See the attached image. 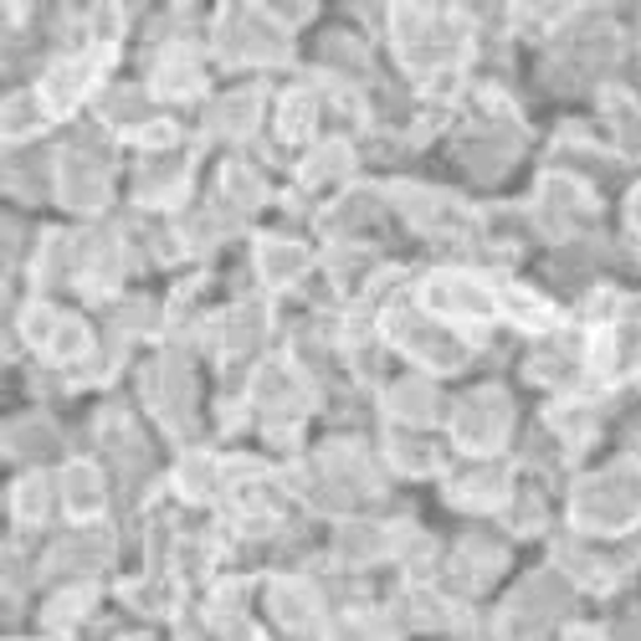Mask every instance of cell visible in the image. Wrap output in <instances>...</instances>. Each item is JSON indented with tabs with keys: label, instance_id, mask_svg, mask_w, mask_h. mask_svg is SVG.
I'll return each instance as SVG.
<instances>
[{
	"label": "cell",
	"instance_id": "cell-1",
	"mask_svg": "<svg viewBox=\"0 0 641 641\" xmlns=\"http://www.w3.org/2000/svg\"><path fill=\"white\" fill-rule=\"evenodd\" d=\"M574 519L585 529H626L641 519V467L621 462L574 492Z\"/></svg>",
	"mask_w": 641,
	"mask_h": 641
},
{
	"label": "cell",
	"instance_id": "cell-2",
	"mask_svg": "<svg viewBox=\"0 0 641 641\" xmlns=\"http://www.w3.org/2000/svg\"><path fill=\"white\" fill-rule=\"evenodd\" d=\"M221 51L226 57H247V62H272L287 51V36L257 11H226L221 26Z\"/></svg>",
	"mask_w": 641,
	"mask_h": 641
},
{
	"label": "cell",
	"instance_id": "cell-3",
	"mask_svg": "<svg viewBox=\"0 0 641 641\" xmlns=\"http://www.w3.org/2000/svg\"><path fill=\"white\" fill-rule=\"evenodd\" d=\"M390 334L401 339L411 355L422 359V365H431V370H456L462 359H467V349H462V339L452 334V329H441V323H426V319H405V313H395L390 319Z\"/></svg>",
	"mask_w": 641,
	"mask_h": 641
},
{
	"label": "cell",
	"instance_id": "cell-4",
	"mask_svg": "<svg viewBox=\"0 0 641 641\" xmlns=\"http://www.w3.org/2000/svg\"><path fill=\"white\" fill-rule=\"evenodd\" d=\"M426 308L431 313H447V319H492L498 313V298L477 277H456V272H441L426 283Z\"/></svg>",
	"mask_w": 641,
	"mask_h": 641
},
{
	"label": "cell",
	"instance_id": "cell-5",
	"mask_svg": "<svg viewBox=\"0 0 641 641\" xmlns=\"http://www.w3.org/2000/svg\"><path fill=\"white\" fill-rule=\"evenodd\" d=\"M452 431L467 452H492L508 431V401L498 395V390H483V395H473V401H462Z\"/></svg>",
	"mask_w": 641,
	"mask_h": 641
},
{
	"label": "cell",
	"instance_id": "cell-6",
	"mask_svg": "<svg viewBox=\"0 0 641 641\" xmlns=\"http://www.w3.org/2000/svg\"><path fill=\"white\" fill-rule=\"evenodd\" d=\"M252 401L268 411L272 422H293V416H304L308 395L287 365H262V370H257V385H252Z\"/></svg>",
	"mask_w": 641,
	"mask_h": 641
},
{
	"label": "cell",
	"instance_id": "cell-7",
	"mask_svg": "<svg viewBox=\"0 0 641 641\" xmlns=\"http://www.w3.org/2000/svg\"><path fill=\"white\" fill-rule=\"evenodd\" d=\"M570 606V585L559 580V574H539V580H529L519 591V601H513V631H534L539 621H549V616H559V610Z\"/></svg>",
	"mask_w": 641,
	"mask_h": 641
},
{
	"label": "cell",
	"instance_id": "cell-8",
	"mask_svg": "<svg viewBox=\"0 0 641 641\" xmlns=\"http://www.w3.org/2000/svg\"><path fill=\"white\" fill-rule=\"evenodd\" d=\"M57 186H62V201L68 205H103V195H108V175H103L98 159H87V154H68V159H62V175H57Z\"/></svg>",
	"mask_w": 641,
	"mask_h": 641
},
{
	"label": "cell",
	"instance_id": "cell-9",
	"mask_svg": "<svg viewBox=\"0 0 641 641\" xmlns=\"http://www.w3.org/2000/svg\"><path fill=\"white\" fill-rule=\"evenodd\" d=\"M150 401H154V411H159L165 422H186L190 375L180 370V365H159V370H150Z\"/></svg>",
	"mask_w": 641,
	"mask_h": 641
},
{
	"label": "cell",
	"instance_id": "cell-10",
	"mask_svg": "<svg viewBox=\"0 0 641 641\" xmlns=\"http://www.w3.org/2000/svg\"><path fill=\"white\" fill-rule=\"evenodd\" d=\"M405 216L426 232H462L467 226L462 205H452L447 195H426V190H405Z\"/></svg>",
	"mask_w": 641,
	"mask_h": 641
},
{
	"label": "cell",
	"instance_id": "cell-11",
	"mask_svg": "<svg viewBox=\"0 0 641 641\" xmlns=\"http://www.w3.org/2000/svg\"><path fill=\"white\" fill-rule=\"evenodd\" d=\"M83 87H87V62H57L51 78L41 83V103L51 114H68L72 103L83 98Z\"/></svg>",
	"mask_w": 641,
	"mask_h": 641
},
{
	"label": "cell",
	"instance_id": "cell-12",
	"mask_svg": "<svg viewBox=\"0 0 641 641\" xmlns=\"http://www.w3.org/2000/svg\"><path fill=\"white\" fill-rule=\"evenodd\" d=\"M257 268H262V277H268V283H293V277H298V272L308 268V252L304 247H298V241H262V247H257Z\"/></svg>",
	"mask_w": 641,
	"mask_h": 641
},
{
	"label": "cell",
	"instance_id": "cell-13",
	"mask_svg": "<svg viewBox=\"0 0 641 641\" xmlns=\"http://www.w3.org/2000/svg\"><path fill=\"white\" fill-rule=\"evenodd\" d=\"M103 555H108V544L98 539V534H72V539H62L57 549H51L47 570H98Z\"/></svg>",
	"mask_w": 641,
	"mask_h": 641
},
{
	"label": "cell",
	"instance_id": "cell-14",
	"mask_svg": "<svg viewBox=\"0 0 641 641\" xmlns=\"http://www.w3.org/2000/svg\"><path fill=\"white\" fill-rule=\"evenodd\" d=\"M62 488H68V508L78 513V519H93V513L103 508V483H98L93 467H68Z\"/></svg>",
	"mask_w": 641,
	"mask_h": 641
},
{
	"label": "cell",
	"instance_id": "cell-15",
	"mask_svg": "<svg viewBox=\"0 0 641 641\" xmlns=\"http://www.w3.org/2000/svg\"><path fill=\"white\" fill-rule=\"evenodd\" d=\"M272 606H277V621L283 626H313V616H319L313 591H308V585H293V580L272 591Z\"/></svg>",
	"mask_w": 641,
	"mask_h": 641
},
{
	"label": "cell",
	"instance_id": "cell-16",
	"mask_svg": "<svg viewBox=\"0 0 641 641\" xmlns=\"http://www.w3.org/2000/svg\"><path fill=\"white\" fill-rule=\"evenodd\" d=\"M390 411L405 416V422H431L437 416V390L422 385V380H405V385L390 390Z\"/></svg>",
	"mask_w": 641,
	"mask_h": 641
},
{
	"label": "cell",
	"instance_id": "cell-17",
	"mask_svg": "<svg viewBox=\"0 0 641 641\" xmlns=\"http://www.w3.org/2000/svg\"><path fill=\"white\" fill-rule=\"evenodd\" d=\"M180 175H186V165H180L175 154H159V159H150V165H144V175H139V195H144V201H159V195H175V186H180Z\"/></svg>",
	"mask_w": 641,
	"mask_h": 641
},
{
	"label": "cell",
	"instance_id": "cell-18",
	"mask_svg": "<svg viewBox=\"0 0 641 641\" xmlns=\"http://www.w3.org/2000/svg\"><path fill=\"white\" fill-rule=\"evenodd\" d=\"M257 119V98L252 93H232V98L216 103V114H211V123H216L221 134H247Z\"/></svg>",
	"mask_w": 641,
	"mask_h": 641
},
{
	"label": "cell",
	"instance_id": "cell-19",
	"mask_svg": "<svg viewBox=\"0 0 641 641\" xmlns=\"http://www.w3.org/2000/svg\"><path fill=\"white\" fill-rule=\"evenodd\" d=\"M385 549V534L380 529H370V523H355V529H339V559H349V565H359V559H375Z\"/></svg>",
	"mask_w": 641,
	"mask_h": 641
},
{
	"label": "cell",
	"instance_id": "cell-20",
	"mask_svg": "<svg viewBox=\"0 0 641 641\" xmlns=\"http://www.w3.org/2000/svg\"><path fill=\"white\" fill-rule=\"evenodd\" d=\"M544 205H549L555 216H580V211H591V195H585V186L555 175V180H544Z\"/></svg>",
	"mask_w": 641,
	"mask_h": 641
},
{
	"label": "cell",
	"instance_id": "cell-21",
	"mask_svg": "<svg viewBox=\"0 0 641 641\" xmlns=\"http://www.w3.org/2000/svg\"><path fill=\"white\" fill-rule=\"evenodd\" d=\"M201 87V68L190 62L186 51H169L159 62V93H195Z\"/></svg>",
	"mask_w": 641,
	"mask_h": 641
},
{
	"label": "cell",
	"instance_id": "cell-22",
	"mask_svg": "<svg viewBox=\"0 0 641 641\" xmlns=\"http://www.w3.org/2000/svg\"><path fill=\"white\" fill-rule=\"evenodd\" d=\"M498 308H508V313H513L519 323H529V329H549V319H555L549 304L534 298V293H523V287H508L503 298H498Z\"/></svg>",
	"mask_w": 641,
	"mask_h": 641
},
{
	"label": "cell",
	"instance_id": "cell-23",
	"mask_svg": "<svg viewBox=\"0 0 641 641\" xmlns=\"http://www.w3.org/2000/svg\"><path fill=\"white\" fill-rule=\"evenodd\" d=\"M87 349V329L78 319H57V329H51L47 339V355L51 359H78Z\"/></svg>",
	"mask_w": 641,
	"mask_h": 641
},
{
	"label": "cell",
	"instance_id": "cell-24",
	"mask_svg": "<svg viewBox=\"0 0 641 641\" xmlns=\"http://www.w3.org/2000/svg\"><path fill=\"white\" fill-rule=\"evenodd\" d=\"M344 169H349V150H344V144H329V150L313 154V165L304 169V180L308 186H329V180H339Z\"/></svg>",
	"mask_w": 641,
	"mask_h": 641
},
{
	"label": "cell",
	"instance_id": "cell-25",
	"mask_svg": "<svg viewBox=\"0 0 641 641\" xmlns=\"http://www.w3.org/2000/svg\"><path fill=\"white\" fill-rule=\"evenodd\" d=\"M257 334H262V313H257V308H237V313L226 319V344H232V349H247Z\"/></svg>",
	"mask_w": 641,
	"mask_h": 641
},
{
	"label": "cell",
	"instance_id": "cell-26",
	"mask_svg": "<svg viewBox=\"0 0 641 641\" xmlns=\"http://www.w3.org/2000/svg\"><path fill=\"white\" fill-rule=\"evenodd\" d=\"M226 190H232V201H237V205H257V201H262V180H257L247 165L226 169Z\"/></svg>",
	"mask_w": 641,
	"mask_h": 641
},
{
	"label": "cell",
	"instance_id": "cell-27",
	"mask_svg": "<svg viewBox=\"0 0 641 641\" xmlns=\"http://www.w3.org/2000/svg\"><path fill=\"white\" fill-rule=\"evenodd\" d=\"M456 498H467V503H498V498H503V477L477 473V477H467V483L456 488Z\"/></svg>",
	"mask_w": 641,
	"mask_h": 641
},
{
	"label": "cell",
	"instance_id": "cell-28",
	"mask_svg": "<svg viewBox=\"0 0 641 641\" xmlns=\"http://www.w3.org/2000/svg\"><path fill=\"white\" fill-rule=\"evenodd\" d=\"M570 370H574V355L559 349V344L539 349V359H534V375H539V380H570Z\"/></svg>",
	"mask_w": 641,
	"mask_h": 641
},
{
	"label": "cell",
	"instance_id": "cell-29",
	"mask_svg": "<svg viewBox=\"0 0 641 641\" xmlns=\"http://www.w3.org/2000/svg\"><path fill=\"white\" fill-rule=\"evenodd\" d=\"M36 114H41V98H11V108H5V134L21 139L26 129H36Z\"/></svg>",
	"mask_w": 641,
	"mask_h": 641
},
{
	"label": "cell",
	"instance_id": "cell-30",
	"mask_svg": "<svg viewBox=\"0 0 641 641\" xmlns=\"http://www.w3.org/2000/svg\"><path fill=\"white\" fill-rule=\"evenodd\" d=\"M16 513L26 523H36L41 513H47V483H41V477H32V483H21L16 488Z\"/></svg>",
	"mask_w": 641,
	"mask_h": 641
},
{
	"label": "cell",
	"instance_id": "cell-31",
	"mask_svg": "<svg viewBox=\"0 0 641 641\" xmlns=\"http://www.w3.org/2000/svg\"><path fill=\"white\" fill-rule=\"evenodd\" d=\"M11 447L16 452H51V431L41 422H16L11 426Z\"/></svg>",
	"mask_w": 641,
	"mask_h": 641
},
{
	"label": "cell",
	"instance_id": "cell-32",
	"mask_svg": "<svg viewBox=\"0 0 641 641\" xmlns=\"http://www.w3.org/2000/svg\"><path fill=\"white\" fill-rule=\"evenodd\" d=\"M211 483H216V467H211L205 456H190L186 467H180V488H186L190 498H201V492H211Z\"/></svg>",
	"mask_w": 641,
	"mask_h": 641
},
{
	"label": "cell",
	"instance_id": "cell-33",
	"mask_svg": "<svg viewBox=\"0 0 641 641\" xmlns=\"http://www.w3.org/2000/svg\"><path fill=\"white\" fill-rule=\"evenodd\" d=\"M308 123H313V98H308V93L287 98V103H283V134H287V139H298Z\"/></svg>",
	"mask_w": 641,
	"mask_h": 641
},
{
	"label": "cell",
	"instance_id": "cell-34",
	"mask_svg": "<svg viewBox=\"0 0 641 641\" xmlns=\"http://www.w3.org/2000/svg\"><path fill=\"white\" fill-rule=\"evenodd\" d=\"M395 462L401 467H411V473H426L437 456H431V447L426 441H411V437H395Z\"/></svg>",
	"mask_w": 641,
	"mask_h": 641
}]
</instances>
